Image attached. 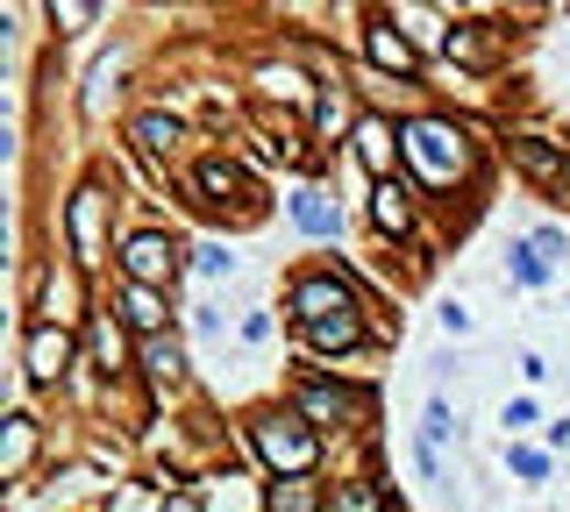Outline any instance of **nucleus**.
Wrapping results in <instances>:
<instances>
[{"label":"nucleus","instance_id":"obj_16","mask_svg":"<svg viewBox=\"0 0 570 512\" xmlns=\"http://www.w3.org/2000/svg\"><path fill=\"white\" fill-rule=\"evenodd\" d=\"M29 448H36V420H29V413H14V420H8V456H0V470H8V477H22Z\"/></svg>","mask_w":570,"mask_h":512},{"label":"nucleus","instance_id":"obj_18","mask_svg":"<svg viewBox=\"0 0 570 512\" xmlns=\"http://www.w3.org/2000/svg\"><path fill=\"white\" fill-rule=\"evenodd\" d=\"M129 135H136L143 149H172L178 143V122H172V114H136V129H129Z\"/></svg>","mask_w":570,"mask_h":512},{"label":"nucleus","instance_id":"obj_20","mask_svg":"<svg viewBox=\"0 0 570 512\" xmlns=\"http://www.w3.org/2000/svg\"><path fill=\"white\" fill-rule=\"evenodd\" d=\"M143 370H150V378H157V385H178V370H186V356H178L172 342H150V349H143Z\"/></svg>","mask_w":570,"mask_h":512},{"label":"nucleus","instance_id":"obj_4","mask_svg":"<svg viewBox=\"0 0 570 512\" xmlns=\"http://www.w3.org/2000/svg\"><path fill=\"white\" fill-rule=\"evenodd\" d=\"M65 229H72V256H79V264H94L100 243H108V192H100V186H79V192H72Z\"/></svg>","mask_w":570,"mask_h":512},{"label":"nucleus","instance_id":"obj_3","mask_svg":"<svg viewBox=\"0 0 570 512\" xmlns=\"http://www.w3.org/2000/svg\"><path fill=\"white\" fill-rule=\"evenodd\" d=\"M285 307L299 313V327H321V321H336V313H357V299H350V285H342V278L307 270V278H293V299H285Z\"/></svg>","mask_w":570,"mask_h":512},{"label":"nucleus","instance_id":"obj_23","mask_svg":"<svg viewBox=\"0 0 570 512\" xmlns=\"http://www.w3.org/2000/svg\"><path fill=\"white\" fill-rule=\"evenodd\" d=\"M229 270H235L229 249H200V278H229Z\"/></svg>","mask_w":570,"mask_h":512},{"label":"nucleus","instance_id":"obj_6","mask_svg":"<svg viewBox=\"0 0 570 512\" xmlns=\"http://www.w3.org/2000/svg\"><path fill=\"white\" fill-rule=\"evenodd\" d=\"M22 364H29V378H36V385H57V378H65V364H72V335H65V327H51V321H36V327H29V342H22Z\"/></svg>","mask_w":570,"mask_h":512},{"label":"nucleus","instance_id":"obj_1","mask_svg":"<svg viewBox=\"0 0 570 512\" xmlns=\"http://www.w3.org/2000/svg\"><path fill=\"white\" fill-rule=\"evenodd\" d=\"M399 143H407V164H414L421 186H457L463 164H471L457 122H407V129H399Z\"/></svg>","mask_w":570,"mask_h":512},{"label":"nucleus","instance_id":"obj_13","mask_svg":"<svg viewBox=\"0 0 570 512\" xmlns=\"http://www.w3.org/2000/svg\"><path fill=\"white\" fill-rule=\"evenodd\" d=\"M371 221H379L385 235H407V229H414V207H407V192H399V186H379V192H371Z\"/></svg>","mask_w":570,"mask_h":512},{"label":"nucleus","instance_id":"obj_9","mask_svg":"<svg viewBox=\"0 0 570 512\" xmlns=\"http://www.w3.org/2000/svg\"><path fill=\"white\" fill-rule=\"evenodd\" d=\"M364 51H371V65H379V71H399V79H407V71H421V51H414L393 22H371V29H364Z\"/></svg>","mask_w":570,"mask_h":512},{"label":"nucleus","instance_id":"obj_15","mask_svg":"<svg viewBox=\"0 0 570 512\" xmlns=\"http://www.w3.org/2000/svg\"><path fill=\"white\" fill-rule=\"evenodd\" d=\"M264 505H272V512H321V491H314L307 477H278Z\"/></svg>","mask_w":570,"mask_h":512},{"label":"nucleus","instance_id":"obj_2","mask_svg":"<svg viewBox=\"0 0 570 512\" xmlns=\"http://www.w3.org/2000/svg\"><path fill=\"white\" fill-rule=\"evenodd\" d=\"M257 456L272 463L278 477H307L314 470V427L307 420H285V413H272V420H257Z\"/></svg>","mask_w":570,"mask_h":512},{"label":"nucleus","instance_id":"obj_17","mask_svg":"<svg viewBox=\"0 0 570 512\" xmlns=\"http://www.w3.org/2000/svg\"><path fill=\"white\" fill-rule=\"evenodd\" d=\"M514 278L520 285H549V256H542L535 235H528V243H514Z\"/></svg>","mask_w":570,"mask_h":512},{"label":"nucleus","instance_id":"obj_24","mask_svg":"<svg viewBox=\"0 0 570 512\" xmlns=\"http://www.w3.org/2000/svg\"><path fill=\"white\" fill-rule=\"evenodd\" d=\"M164 512H200V499H172V505H164Z\"/></svg>","mask_w":570,"mask_h":512},{"label":"nucleus","instance_id":"obj_21","mask_svg":"<svg viewBox=\"0 0 570 512\" xmlns=\"http://www.w3.org/2000/svg\"><path fill=\"white\" fill-rule=\"evenodd\" d=\"M506 463H514L528 485H542V477H549V448H520V442H514V448H506Z\"/></svg>","mask_w":570,"mask_h":512},{"label":"nucleus","instance_id":"obj_22","mask_svg":"<svg viewBox=\"0 0 570 512\" xmlns=\"http://www.w3.org/2000/svg\"><path fill=\"white\" fill-rule=\"evenodd\" d=\"M94 356H100V364H122V335H114V321H94Z\"/></svg>","mask_w":570,"mask_h":512},{"label":"nucleus","instance_id":"obj_11","mask_svg":"<svg viewBox=\"0 0 570 512\" xmlns=\"http://www.w3.org/2000/svg\"><path fill=\"white\" fill-rule=\"evenodd\" d=\"M122 321L136 327V335H157V327H164V299H157V285H129V292H122Z\"/></svg>","mask_w":570,"mask_h":512},{"label":"nucleus","instance_id":"obj_19","mask_svg":"<svg viewBox=\"0 0 570 512\" xmlns=\"http://www.w3.org/2000/svg\"><path fill=\"white\" fill-rule=\"evenodd\" d=\"M200 192L207 200H235V192H243V178H235V164H200Z\"/></svg>","mask_w":570,"mask_h":512},{"label":"nucleus","instance_id":"obj_5","mask_svg":"<svg viewBox=\"0 0 570 512\" xmlns=\"http://www.w3.org/2000/svg\"><path fill=\"white\" fill-rule=\"evenodd\" d=\"M293 413L307 420V427H342V420L357 413V399L342 385H328V378H299L293 385Z\"/></svg>","mask_w":570,"mask_h":512},{"label":"nucleus","instance_id":"obj_8","mask_svg":"<svg viewBox=\"0 0 570 512\" xmlns=\"http://www.w3.org/2000/svg\"><path fill=\"white\" fill-rule=\"evenodd\" d=\"M122 270H129V285H164V278H172V243H164L157 229L129 235V243H122Z\"/></svg>","mask_w":570,"mask_h":512},{"label":"nucleus","instance_id":"obj_14","mask_svg":"<svg viewBox=\"0 0 570 512\" xmlns=\"http://www.w3.org/2000/svg\"><path fill=\"white\" fill-rule=\"evenodd\" d=\"M307 342L314 349H357V342H364V321H357V313H336V321L307 327Z\"/></svg>","mask_w":570,"mask_h":512},{"label":"nucleus","instance_id":"obj_10","mask_svg":"<svg viewBox=\"0 0 570 512\" xmlns=\"http://www.w3.org/2000/svg\"><path fill=\"white\" fill-rule=\"evenodd\" d=\"M293 221H299V229H307V235H342V207L336 200H328V192H293Z\"/></svg>","mask_w":570,"mask_h":512},{"label":"nucleus","instance_id":"obj_7","mask_svg":"<svg viewBox=\"0 0 570 512\" xmlns=\"http://www.w3.org/2000/svg\"><path fill=\"white\" fill-rule=\"evenodd\" d=\"M357 157H364V171L379 178V186H393V164L407 157V143L393 135V122H379V114H371V122H357Z\"/></svg>","mask_w":570,"mask_h":512},{"label":"nucleus","instance_id":"obj_12","mask_svg":"<svg viewBox=\"0 0 570 512\" xmlns=\"http://www.w3.org/2000/svg\"><path fill=\"white\" fill-rule=\"evenodd\" d=\"M72 313H79V278H72V270H51V278H43V321L65 327Z\"/></svg>","mask_w":570,"mask_h":512}]
</instances>
